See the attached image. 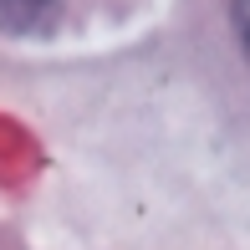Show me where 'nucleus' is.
<instances>
[{"mask_svg":"<svg viewBox=\"0 0 250 250\" xmlns=\"http://www.w3.org/2000/svg\"><path fill=\"white\" fill-rule=\"evenodd\" d=\"M56 16H62V0H0L5 31H46Z\"/></svg>","mask_w":250,"mask_h":250,"instance_id":"f257e3e1","label":"nucleus"},{"mask_svg":"<svg viewBox=\"0 0 250 250\" xmlns=\"http://www.w3.org/2000/svg\"><path fill=\"white\" fill-rule=\"evenodd\" d=\"M235 36H240V46H245V56H250V0H235Z\"/></svg>","mask_w":250,"mask_h":250,"instance_id":"f03ea898","label":"nucleus"}]
</instances>
